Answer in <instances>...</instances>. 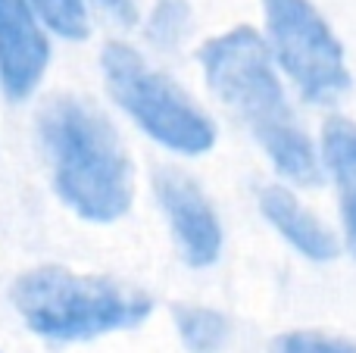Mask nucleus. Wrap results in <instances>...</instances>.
I'll list each match as a JSON object with an SVG mask.
<instances>
[{"instance_id": "f8f14e48", "label": "nucleus", "mask_w": 356, "mask_h": 353, "mask_svg": "<svg viewBox=\"0 0 356 353\" xmlns=\"http://www.w3.org/2000/svg\"><path fill=\"white\" fill-rule=\"evenodd\" d=\"M194 13L188 0H154L144 19V35L154 47L160 50H178L191 35Z\"/></svg>"}, {"instance_id": "20e7f679", "label": "nucleus", "mask_w": 356, "mask_h": 353, "mask_svg": "<svg viewBox=\"0 0 356 353\" xmlns=\"http://www.w3.org/2000/svg\"><path fill=\"white\" fill-rule=\"evenodd\" d=\"M263 38L284 81L309 106H338L353 79L341 38L313 0H263Z\"/></svg>"}, {"instance_id": "423d86ee", "label": "nucleus", "mask_w": 356, "mask_h": 353, "mask_svg": "<svg viewBox=\"0 0 356 353\" xmlns=\"http://www.w3.org/2000/svg\"><path fill=\"white\" fill-rule=\"evenodd\" d=\"M154 194L181 260L194 269L213 266L222 256L225 231L207 191L181 169H160L154 179Z\"/></svg>"}, {"instance_id": "f03ea898", "label": "nucleus", "mask_w": 356, "mask_h": 353, "mask_svg": "<svg viewBox=\"0 0 356 353\" xmlns=\"http://www.w3.org/2000/svg\"><path fill=\"white\" fill-rule=\"evenodd\" d=\"M13 306L31 335L54 344L97 341L138 329L154 313V300L138 288L63 266H41L19 275Z\"/></svg>"}, {"instance_id": "9d476101", "label": "nucleus", "mask_w": 356, "mask_h": 353, "mask_svg": "<svg viewBox=\"0 0 356 353\" xmlns=\"http://www.w3.org/2000/svg\"><path fill=\"white\" fill-rule=\"evenodd\" d=\"M319 154L325 179L334 181L341 194L356 191V122L347 116L325 119L319 135Z\"/></svg>"}, {"instance_id": "0eeeda50", "label": "nucleus", "mask_w": 356, "mask_h": 353, "mask_svg": "<svg viewBox=\"0 0 356 353\" xmlns=\"http://www.w3.org/2000/svg\"><path fill=\"white\" fill-rule=\"evenodd\" d=\"M50 66V28L31 0H0V88L10 100L38 91Z\"/></svg>"}, {"instance_id": "39448f33", "label": "nucleus", "mask_w": 356, "mask_h": 353, "mask_svg": "<svg viewBox=\"0 0 356 353\" xmlns=\"http://www.w3.org/2000/svg\"><path fill=\"white\" fill-rule=\"evenodd\" d=\"M200 69L209 94L234 119H241L253 138L282 119L294 116L288 81L263 31L238 25L222 35H213L200 47Z\"/></svg>"}, {"instance_id": "9b49d317", "label": "nucleus", "mask_w": 356, "mask_h": 353, "mask_svg": "<svg viewBox=\"0 0 356 353\" xmlns=\"http://www.w3.org/2000/svg\"><path fill=\"white\" fill-rule=\"evenodd\" d=\"M175 331L191 353H219L232 338V322L213 306L181 304L175 306Z\"/></svg>"}, {"instance_id": "7ed1b4c3", "label": "nucleus", "mask_w": 356, "mask_h": 353, "mask_svg": "<svg viewBox=\"0 0 356 353\" xmlns=\"http://www.w3.org/2000/svg\"><path fill=\"white\" fill-rule=\"evenodd\" d=\"M100 69L113 104L163 150L175 156H203L216 147L219 131L213 116L138 47L110 41L100 54Z\"/></svg>"}, {"instance_id": "6e6552de", "label": "nucleus", "mask_w": 356, "mask_h": 353, "mask_svg": "<svg viewBox=\"0 0 356 353\" xmlns=\"http://www.w3.org/2000/svg\"><path fill=\"white\" fill-rule=\"evenodd\" d=\"M257 204L263 219L275 229L288 247H294L303 260L309 263H328L338 256L341 238L325 219H319L291 185H266L259 188Z\"/></svg>"}, {"instance_id": "f257e3e1", "label": "nucleus", "mask_w": 356, "mask_h": 353, "mask_svg": "<svg viewBox=\"0 0 356 353\" xmlns=\"http://www.w3.org/2000/svg\"><path fill=\"white\" fill-rule=\"evenodd\" d=\"M38 141L54 191L85 222L110 225L131 210L135 166L100 106L63 94L38 113Z\"/></svg>"}, {"instance_id": "2eb2a0df", "label": "nucleus", "mask_w": 356, "mask_h": 353, "mask_svg": "<svg viewBox=\"0 0 356 353\" xmlns=\"http://www.w3.org/2000/svg\"><path fill=\"white\" fill-rule=\"evenodd\" d=\"M91 6H97L106 19H113L116 25H135L138 22V0H88Z\"/></svg>"}, {"instance_id": "ddd939ff", "label": "nucleus", "mask_w": 356, "mask_h": 353, "mask_svg": "<svg viewBox=\"0 0 356 353\" xmlns=\"http://www.w3.org/2000/svg\"><path fill=\"white\" fill-rule=\"evenodd\" d=\"M47 28L69 41L91 35V3L88 0H31Z\"/></svg>"}, {"instance_id": "dca6fc26", "label": "nucleus", "mask_w": 356, "mask_h": 353, "mask_svg": "<svg viewBox=\"0 0 356 353\" xmlns=\"http://www.w3.org/2000/svg\"><path fill=\"white\" fill-rule=\"evenodd\" d=\"M341 238L356 260V191L341 194Z\"/></svg>"}, {"instance_id": "1a4fd4ad", "label": "nucleus", "mask_w": 356, "mask_h": 353, "mask_svg": "<svg viewBox=\"0 0 356 353\" xmlns=\"http://www.w3.org/2000/svg\"><path fill=\"white\" fill-rule=\"evenodd\" d=\"M257 144L263 147L269 166L275 169V175L291 188H316L325 179L322 169V154L319 141L303 129V122L294 116L275 122L272 129L259 131Z\"/></svg>"}, {"instance_id": "4468645a", "label": "nucleus", "mask_w": 356, "mask_h": 353, "mask_svg": "<svg viewBox=\"0 0 356 353\" xmlns=\"http://www.w3.org/2000/svg\"><path fill=\"white\" fill-rule=\"evenodd\" d=\"M272 353H356V341L328 331H288L272 341Z\"/></svg>"}]
</instances>
